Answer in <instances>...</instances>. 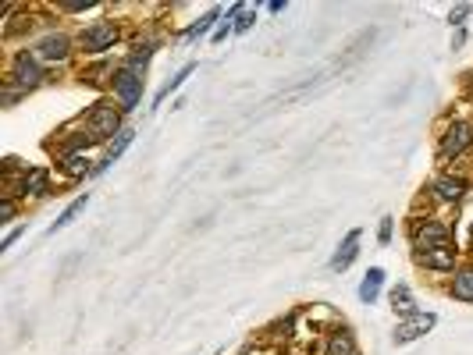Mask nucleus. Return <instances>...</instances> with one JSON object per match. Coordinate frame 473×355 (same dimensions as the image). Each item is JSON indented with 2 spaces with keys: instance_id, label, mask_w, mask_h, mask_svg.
<instances>
[{
  "instance_id": "9d476101",
  "label": "nucleus",
  "mask_w": 473,
  "mask_h": 355,
  "mask_svg": "<svg viewBox=\"0 0 473 355\" xmlns=\"http://www.w3.org/2000/svg\"><path fill=\"white\" fill-rule=\"evenodd\" d=\"M356 245H360V231H349V238L342 242L338 256L331 259V270H349V266H352V259H356Z\"/></svg>"
},
{
  "instance_id": "6e6552de",
  "label": "nucleus",
  "mask_w": 473,
  "mask_h": 355,
  "mask_svg": "<svg viewBox=\"0 0 473 355\" xmlns=\"http://www.w3.org/2000/svg\"><path fill=\"white\" fill-rule=\"evenodd\" d=\"M68 47H72L68 36H47V40L36 43V57L54 64V61H65V57H68Z\"/></svg>"
},
{
  "instance_id": "2eb2a0df",
  "label": "nucleus",
  "mask_w": 473,
  "mask_h": 355,
  "mask_svg": "<svg viewBox=\"0 0 473 355\" xmlns=\"http://www.w3.org/2000/svg\"><path fill=\"white\" fill-rule=\"evenodd\" d=\"M86 203H89V196H79V199H75V203H72V206H68V210H65L61 217H57V224L50 227V235H57L61 227H68V224H72V220H75V217H79V213L86 210Z\"/></svg>"
},
{
  "instance_id": "5701e85b",
  "label": "nucleus",
  "mask_w": 473,
  "mask_h": 355,
  "mask_svg": "<svg viewBox=\"0 0 473 355\" xmlns=\"http://www.w3.org/2000/svg\"><path fill=\"white\" fill-rule=\"evenodd\" d=\"M0 217H4V220H11V217H15V203H11V196L4 199V206H0Z\"/></svg>"
},
{
  "instance_id": "6ab92c4d",
  "label": "nucleus",
  "mask_w": 473,
  "mask_h": 355,
  "mask_svg": "<svg viewBox=\"0 0 473 355\" xmlns=\"http://www.w3.org/2000/svg\"><path fill=\"white\" fill-rule=\"evenodd\" d=\"M391 305H395V312L413 316V295H409V288H406V284H399V288L391 291Z\"/></svg>"
},
{
  "instance_id": "423d86ee",
  "label": "nucleus",
  "mask_w": 473,
  "mask_h": 355,
  "mask_svg": "<svg viewBox=\"0 0 473 355\" xmlns=\"http://www.w3.org/2000/svg\"><path fill=\"white\" fill-rule=\"evenodd\" d=\"M15 82H22V89H33V86H40L43 82V72H40V57H33L29 50H22L18 57H15V75H11Z\"/></svg>"
},
{
  "instance_id": "393cba45",
  "label": "nucleus",
  "mask_w": 473,
  "mask_h": 355,
  "mask_svg": "<svg viewBox=\"0 0 473 355\" xmlns=\"http://www.w3.org/2000/svg\"><path fill=\"white\" fill-rule=\"evenodd\" d=\"M388 238H391V217L381 220V242H388Z\"/></svg>"
},
{
  "instance_id": "a878e982",
  "label": "nucleus",
  "mask_w": 473,
  "mask_h": 355,
  "mask_svg": "<svg viewBox=\"0 0 473 355\" xmlns=\"http://www.w3.org/2000/svg\"><path fill=\"white\" fill-rule=\"evenodd\" d=\"M15 238H18V231H11V235H8L4 242H0V249H11V245H15Z\"/></svg>"
},
{
  "instance_id": "f3484780",
  "label": "nucleus",
  "mask_w": 473,
  "mask_h": 355,
  "mask_svg": "<svg viewBox=\"0 0 473 355\" xmlns=\"http://www.w3.org/2000/svg\"><path fill=\"white\" fill-rule=\"evenodd\" d=\"M65 171H68L72 178H82V174H96V171L89 167V160H86L82 153H68V157H65Z\"/></svg>"
},
{
  "instance_id": "412c9836",
  "label": "nucleus",
  "mask_w": 473,
  "mask_h": 355,
  "mask_svg": "<svg viewBox=\"0 0 473 355\" xmlns=\"http://www.w3.org/2000/svg\"><path fill=\"white\" fill-rule=\"evenodd\" d=\"M210 22H217V8H213L210 15H203L192 29H185V40H199V36H206V33H210Z\"/></svg>"
},
{
  "instance_id": "f8f14e48",
  "label": "nucleus",
  "mask_w": 473,
  "mask_h": 355,
  "mask_svg": "<svg viewBox=\"0 0 473 355\" xmlns=\"http://www.w3.org/2000/svg\"><path fill=\"white\" fill-rule=\"evenodd\" d=\"M324 355H356V341H352V334H349V330H335V334L328 337Z\"/></svg>"
},
{
  "instance_id": "dca6fc26",
  "label": "nucleus",
  "mask_w": 473,
  "mask_h": 355,
  "mask_svg": "<svg viewBox=\"0 0 473 355\" xmlns=\"http://www.w3.org/2000/svg\"><path fill=\"white\" fill-rule=\"evenodd\" d=\"M452 295H455L459 302H473V270H462V274L455 277Z\"/></svg>"
},
{
  "instance_id": "f257e3e1",
  "label": "nucleus",
  "mask_w": 473,
  "mask_h": 355,
  "mask_svg": "<svg viewBox=\"0 0 473 355\" xmlns=\"http://www.w3.org/2000/svg\"><path fill=\"white\" fill-rule=\"evenodd\" d=\"M86 125H89V139H111V135H118L121 132V114L111 107V103H100L89 118H86Z\"/></svg>"
},
{
  "instance_id": "0eeeda50",
  "label": "nucleus",
  "mask_w": 473,
  "mask_h": 355,
  "mask_svg": "<svg viewBox=\"0 0 473 355\" xmlns=\"http://www.w3.org/2000/svg\"><path fill=\"white\" fill-rule=\"evenodd\" d=\"M434 327V312H413L409 320H402L399 327H395V341L399 344H406V341H416L420 334H427Z\"/></svg>"
},
{
  "instance_id": "7ed1b4c3",
  "label": "nucleus",
  "mask_w": 473,
  "mask_h": 355,
  "mask_svg": "<svg viewBox=\"0 0 473 355\" xmlns=\"http://www.w3.org/2000/svg\"><path fill=\"white\" fill-rule=\"evenodd\" d=\"M448 238H452V231H448V224H441V220H423V224L413 227V245H416L420 252L438 249V245H448Z\"/></svg>"
},
{
  "instance_id": "a211bd4d",
  "label": "nucleus",
  "mask_w": 473,
  "mask_h": 355,
  "mask_svg": "<svg viewBox=\"0 0 473 355\" xmlns=\"http://www.w3.org/2000/svg\"><path fill=\"white\" fill-rule=\"evenodd\" d=\"M22 192H26V196H43V192H47V174H43V171H29V174L22 178Z\"/></svg>"
},
{
  "instance_id": "9b49d317",
  "label": "nucleus",
  "mask_w": 473,
  "mask_h": 355,
  "mask_svg": "<svg viewBox=\"0 0 473 355\" xmlns=\"http://www.w3.org/2000/svg\"><path fill=\"white\" fill-rule=\"evenodd\" d=\"M128 142H132V132H128V128H121V132L111 139V146H107V157H104V164L96 167V174H100V171H107V167H111V164H114V160H118V157L128 150Z\"/></svg>"
},
{
  "instance_id": "39448f33",
  "label": "nucleus",
  "mask_w": 473,
  "mask_h": 355,
  "mask_svg": "<svg viewBox=\"0 0 473 355\" xmlns=\"http://www.w3.org/2000/svg\"><path fill=\"white\" fill-rule=\"evenodd\" d=\"M469 142H473V128H469L466 121H455V125L445 132V139H441V157L452 160V157H459Z\"/></svg>"
},
{
  "instance_id": "b1692460",
  "label": "nucleus",
  "mask_w": 473,
  "mask_h": 355,
  "mask_svg": "<svg viewBox=\"0 0 473 355\" xmlns=\"http://www.w3.org/2000/svg\"><path fill=\"white\" fill-rule=\"evenodd\" d=\"M466 15H469V4H462V8H455V11H452V26H459V22H462Z\"/></svg>"
},
{
  "instance_id": "ddd939ff",
  "label": "nucleus",
  "mask_w": 473,
  "mask_h": 355,
  "mask_svg": "<svg viewBox=\"0 0 473 355\" xmlns=\"http://www.w3.org/2000/svg\"><path fill=\"white\" fill-rule=\"evenodd\" d=\"M381 284H384V270H381V266H374V270L363 277V284H360V298L370 305V302L381 295Z\"/></svg>"
},
{
  "instance_id": "aec40b11",
  "label": "nucleus",
  "mask_w": 473,
  "mask_h": 355,
  "mask_svg": "<svg viewBox=\"0 0 473 355\" xmlns=\"http://www.w3.org/2000/svg\"><path fill=\"white\" fill-rule=\"evenodd\" d=\"M189 75H192V64H185V68H182V72H178V75H174V79H171V82H167V86H164L160 93H157V100H153V103L160 107V103H164V100H167V96H171V93H174V89H178V86H182V82L189 79Z\"/></svg>"
},
{
  "instance_id": "4be33fe9",
  "label": "nucleus",
  "mask_w": 473,
  "mask_h": 355,
  "mask_svg": "<svg viewBox=\"0 0 473 355\" xmlns=\"http://www.w3.org/2000/svg\"><path fill=\"white\" fill-rule=\"evenodd\" d=\"M250 26H253V15H250V11H246V15H243V18H239V22H235V33H246V29H250Z\"/></svg>"
},
{
  "instance_id": "f03ea898",
  "label": "nucleus",
  "mask_w": 473,
  "mask_h": 355,
  "mask_svg": "<svg viewBox=\"0 0 473 355\" xmlns=\"http://www.w3.org/2000/svg\"><path fill=\"white\" fill-rule=\"evenodd\" d=\"M114 40H118V26H114V22H96V26H89V29L79 36V47H82L86 54H100V50L114 47Z\"/></svg>"
},
{
  "instance_id": "1a4fd4ad",
  "label": "nucleus",
  "mask_w": 473,
  "mask_h": 355,
  "mask_svg": "<svg viewBox=\"0 0 473 355\" xmlns=\"http://www.w3.org/2000/svg\"><path fill=\"white\" fill-rule=\"evenodd\" d=\"M420 263L430 266V270H452L455 266V249H448V245L427 249V252H420Z\"/></svg>"
},
{
  "instance_id": "4468645a",
  "label": "nucleus",
  "mask_w": 473,
  "mask_h": 355,
  "mask_svg": "<svg viewBox=\"0 0 473 355\" xmlns=\"http://www.w3.org/2000/svg\"><path fill=\"white\" fill-rule=\"evenodd\" d=\"M462 188H466V185L455 181V178H448V174L434 181V192H438V199H445V203H459V199H462Z\"/></svg>"
},
{
  "instance_id": "20e7f679",
  "label": "nucleus",
  "mask_w": 473,
  "mask_h": 355,
  "mask_svg": "<svg viewBox=\"0 0 473 355\" xmlns=\"http://www.w3.org/2000/svg\"><path fill=\"white\" fill-rule=\"evenodd\" d=\"M114 93H118V100H121L125 111H135V103H139V96H143V79H139L135 72L121 68V72L114 75Z\"/></svg>"
}]
</instances>
